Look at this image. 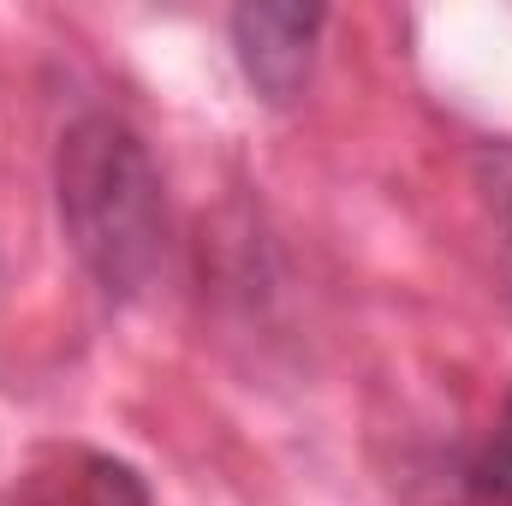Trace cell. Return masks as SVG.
I'll use <instances>...</instances> for the list:
<instances>
[{
    "mask_svg": "<svg viewBox=\"0 0 512 506\" xmlns=\"http://www.w3.org/2000/svg\"><path fill=\"white\" fill-rule=\"evenodd\" d=\"M60 221L108 292H143L161 262V173L114 114H84L60 137Z\"/></svg>",
    "mask_w": 512,
    "mask_h": 506,
    "instance_id": "6da1fadb",
    "label": "cell"
},
{
    "mask_svg": "<svg viewBox=\"0 0 512 506\" xmlns=\"http://www.w3.org/2000/svg\"><path fill=\"white\" fill-rule=\"evenodd\" d=\"M322 30V6H298V0H256L233 12V42H239V66L268 102H292L304 72H310V42Z\"/></svg>",
    "mask_w": 512,
    "mask_h": 506,
    "instance_id": "7a4b0ae2",
    "label": "cell"
},
{
    "mask_svg": "<svg viewBox=\"0 0 512 506\" xmlns=\"http://www.w3.org/2000/svg\"><path fill=\"white\" fill-rule=\"evenodd\" d=\"M12 506H149L137 471L108 453H66L54 471H36V483Z\"/></svg>",
    "mask_w": 512,
    "mask_h": 506,
    "instance_id": "3957f363",
    "label": "cell"
},
{
    "mask_svg": "<svg viewBox=\"0 0 512 506\" xmlns=\"http://www.w3.org/2000/svg\"><path fill=\"white\" fill-rule=\"evenodd\" d=\"M471 489L495 506H512V393H507V411H501V429H495L489 453L471 471Z\"/></svg>",
    "mask_w": 512,
    "mask_h": 506,
    "instance_id": "277c9868",
    "label": "cell"
},
{
    "mask_svg": "<svg viewBox=\"0 0 512 506\" xmlns=\"http://www.w3.org/2000/svg\"><path fill=\"white\" fill-rule=\"evenodd\" d=\"M501 215H507V227H512V185H501Z\"/></svg>",
    "mask_w": 512,
    "mask_h": 506,
    "instance_id": "5b68a950",
    "label": "cell"
}]
</instances>
